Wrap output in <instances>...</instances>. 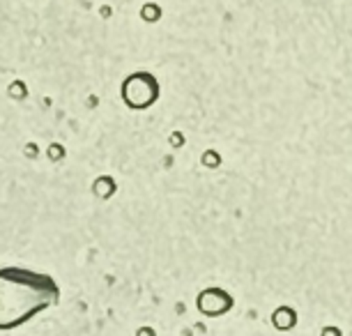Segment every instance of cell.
Segmentation results:
<instances>
[{
  "label": "cell",
  "mask_w": 352,
  "mask_h": 336,
  "mask_svg": "<svg viewBox=\"0 0 352 336\" xmlns=\"http://www.w3.org/2000/svg\"><path fill=\"white\" fill-rule=\"evenodd\" d=\"M58 283L25 267L0 269V329H14L58 302Z\"/></svg>",
  "instance_id": "cell-1"
},
{
  "label": "cell",
  "mask_w": 352,
  "mask_h": 336,
  "mask_svg": "<svg viewBox=\"0 0 352 336\" xmlns=\"http://www.w3.org/2000/svg\"><path fill=\"white\" fill-rule=\"evenodd\" d=\"M122 102L134 111H145L159 100V81L150 71H134L122 81Z\"/></svg>",
  "instance_id": "cell-2"
},
{
  "label": "cell",
  "mask_w": 352,
  "mask_h": 336,
  "mask_svg": "<svg viewBox=\"0 0 352 336\" xmlns=\"http://www.w3.org/2000/svg\"><path fill=\"white\" fill-rule=\"evenodd\" d=\"M198 309H201L203 315H210V318H217V315H223L226 311L232 309V298L221 288H208L198 295Z\"/></svg>",
  "instance_id": "cell-3"
},
{
  "label": "cell",
  "mask_w": 352,
  "mask_h": 336,
  "mask_svg": "<svg viewBox=\"0 0 352 336\" xmlns=\"http://www.w3.org/2000/svg\"><path fill=\"white\" fill-rule=\"evenodd\" d=\"M272 322H274V327L278 332H290V329L297 327V313L295 309L290 306H278L274 315H272Z\"/></svg>",
  "instance_id": "cell-4"
},
{
  "label": "cell",
  "mask_w": 352,
  "mask_h": 336,
  "mask_svg": "<svg viewBox=\"0 0 352 336\" xmlns=\"http://www.w3.org/2000/svg\"><path fill=\"white\" fill-rule=\"evenodd\" d=\"M320 336H343V332L338 327H334V325H327V327H322Z\"/></svg>",
  "instance_id": "cell-5"
}]
</instances>
